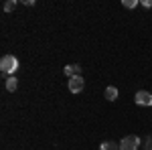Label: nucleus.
<instances>
[{"mask_svg": "<svg viewBox=\"0 0 152 150\" xmlns=\"http://www.w3.org/2000/svg\"><path fill=\"white\" fill-rule=\"evenodd\" d=\"M18 59L14 57V55H4V57L0 59V71H2V75L4 77H12L16 71H18Z\"/></svg>", "mask_w": 152, "mask_h": 150, "instance_id": "1", "label": "nucleus"}, {"mask_svg": "<svg viewBox=\"0 0 152 150\" xmlns=\"http://www.w3.org/2000/svg\"><path fill=\"white\" fill-rule=\"evenodd\" d=\"M138 146H140V138L134 136V134L124 136L120 140V150H138Z\"/></svg>", "mask_w": 152, "mask_h": 150, "instance_id": "2", "label": "nucleus"}, {"mask_svg": "<svg viewBox=\"0 0 152 150\" xmlns=\"http://www.w3.org/2000/svg\"><path fill=\"white\" fill-rule=\"evenodd\" d=\"M134 102H136L138 105L150 108L152 105V93L146 91V89H140V91H136V95H134Z\"/></svg>", "mask_w": 152, "mask_h": 150, "instance_id": "3", "label": "nucleus"}, {"mask_svg": "<svg viewBox=\"0 0 152 150\" xmlns=\"http://www.w3.org/2000/svg\"><path fill=\"white\" fill-rule=\"evenodd\" d=\"M83 87H85V81H83L81 75L71 77V79H69V91H71V93H81Z\"/></svg>", "mask_w": 152, "mask_h": 150, "instance_id": "4", "label": "nucleus"}, {"mask_svg": "<svg viewBox=\"0 0 152 150\" xmlns=\"http://www.w3.org/2000/svg\"><path fill=\"white\" fill-rule=\"evenodd\" d=\"M63 73L67 75V77H77V75H81V65H77V63H71V65H65V69Z\"/></svg>", "mask_w": 152, "mask_h": 150, "instance_id": "5", "label": "nucleus"}, {"mask_svg": "<svg viewBox=\"0 0 152 150\" xmlns=\"http://www.w3.org/2000/svg\"><path fill=\"white\" fill-rule=\"evenodd\" d=\"M104 95H105V100L116 102L118 95H120V91H118V87H114V85H107V87H105V91H104Z\"/></svg>", "mask_w": 152, "mask_h": 150, "instance_id": "6", "label": "nucleus"}, {"mask_svg": "<svg viewBox=\"0 0 152 150\" xmlns=\"http://www.w3.org/2000/svg\"><path fill=\"white\" fill-rule=\"evenodd\" d=\"M4 87L8 89V91H16V87H18V79L12 75V77H6V81H4Z\"/></svg>", "mask_w": 152, "mask_h": 150, "instance_id": "7", "label": "nucleus"}, {"mask_svg": "<svg viewBox=\"0 0 152 150\" xmlns=\"http://www.w3.org/2000/svg\"><path fill=\"white\" fill-rule=\"evenodd\" d=\"M102 150H120V142H114V140H105L102 142Z\"/></svg>", "mask_w": 152, "mask_h": 150, "instance_id": "8", "label": "nucleus"}, {"mask_svg": "<svg viewBox=\"0 0 152 150\" xmlns=\"http://www.w3.org/2000/svg\"><path fill=\"white\" fill-rule=\"evenodd\" d=\"M138 4H140L138 0H122V6L124 8H136Z\"/></svg>", "mask_w": 152, "mask_h": 150, "instance_id": "9", "label": "nucleus"}, {"mask_svg": "<svg viewBox=\"0 0 152 150\" xmlns=\"http://www.w3.org/2000/svg\"><path fill=\"white\" fill-rule=\"evenodd\" d=\"M16 4H18L16 0H8V2H4V10H6V12H12L14 8H16Z\"/></svg>", "mask_w": 152, "mask_h": 150, "instance_id": "10", "label": "nucleus"}, {"mask_svg": "<svg viewBox=\"0 0 152 150\" xmlns=\"http://www.w3.org/2000/svg\"><path fill=\"white\" fill-rule=\"evenodd\" d=\"M142 6L144 8H152V0H142Z\"/></svg>", "mask_w": 152, "mask_h": 150, "instance_id": "11", "label": "nucleus"}]
</instances>
